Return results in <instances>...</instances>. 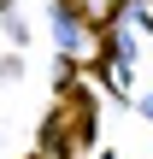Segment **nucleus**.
<instances>
[{
	"label": "nucleus",
	"mask_w": 153,
	"mask_h": 159,
	"mask_svg": "<svg viewBox=\"0 0 153 159\" xmlns=\"http://www.w3.org/2000/svg\"><path fill=\"white\" fill-rule=\"evenodd\" d=\"M53 30H59V53H65V59H88V47H94V41H88V24H83V18H71V6H59V12H53Z\"/></svg>",
	"instance_id": "obj_1"
},
{
	"label": "nucleus",
	"mask_w": 153,
	"mask_h": 159,
	"mask_svg": "<svg viewBox=\"0 0 153 159\" xmlns=\"http://www.w3.org/2000/svg\"><path fill=\"white\" fill-rule=\"evenodd\" d=\"M88 6H94V12H112V6H124V0H88Z\"/></svg>",
	"instance_id": "obj_2"
}]
</instances>
